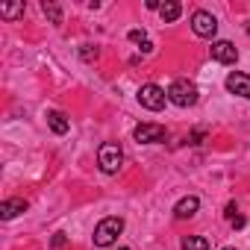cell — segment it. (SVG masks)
I'll return each instance as SVG.
<instances>
[{
	"label": "cell",
	"instance_id": "obj_1",
	"mask_svg": "<svg viewBox=\"0 0 250 250\" xmlns=\"http://www.w3.org/2000/svg\"><path fill=\"white\" fill-rule=\"evenodd\" d=\"M121 232H124V218H118V215L103 218V221L94 227V247H97V250L112 247V244L118 241V235H121Z\"/></svg>",
	"mask_w": 250,
	"mask_h": 250
},
{
	"label": "cell",
	"instance_id": "obj_2",
	"mask_svg": "<svg viewBox=\"0 0 250 250\" xmlns=\"http://www.w3.org/2000/svg\"><path fill=\"white\" fill-rule=\"evenodd\" d=\"M168 100H171L174 106H180V109H188V106L197 103V85H194L191 80H186V77H177V80L168 85Z\"/></svg>",
	"mask_w": 250,
	"mask_h": 250
},
{
	"label": "cell",
	"instance_id": "obj_3",
	"mask_svg": "<svg viewBox=\"0 0 250 250\" xmlns=\"http://www.w3.org/2000/svg\"><path fill=\"white\" fill-rule=\"evenodd\" d=\"M97 165H100L103 174H118L121 165H124V150H121V145H118V142L100 145V150H97Z\"/></svg>",
	"mask_w": 250,
	"mask_h": 250
},
{
	"label": "cell",
	"instance_id": "obj_4",
	"mask_svg": "<svg viewBox=\"0 0 250 250\" xmlns=\"http://www.w3.org/2000/svg\"><path fill=\"white\" fill-rule=\"evenodd\" d=\"M139 103L147 109V112H162L165 109V103H168V91L165 88H159L156 83H145L142 88H139Z\"/></svg>",
	"mask_w": 250,
	"mask_h": 250
},
{
	"label": "cell",
	"instance_id": "obj_5",
	"mask_svg": "<svg viewBox=\"0 0 250 250\" xmlns=\"http://www.w3.org/2000/svg\"><path fill=\"white\" fill-rule=\"evenodd\" d=\"M191 30H194L197 39H215V33H218V21H215L212 12L197 9V12L191 15Z\"/></svg>",
	"mask_w": 250,
	"mask_h": 250
},
{
	"label": "cell",
	"instance_id": "obj_6",
	"mask_svg": "<svg viewBox=\"0 0 250 250\" xmlns=\"http://www.w3.org/2000/svg\"><path fill=\"white\" fill-rule=\"evenodd\" d=\"M133 136H136V142H139V145H156V142H165L168 130L162 127V124L145 121V124H139V127L133 130Z\"/></svg>",
	"mask_w": 250,
	"mask_h": 250
},
{
	"label": "cell",
	"instance_id": "obj_7",
	"mask_svg": "<svg viewBox=\"0 0 250 250\" xmlns=\"http://www.w3.org/2000/svg\"><path fill=\"white\" fill-rule=\"evenodd\" d=\"M224 85H227V91H229V94H235V97H244V100H250V74L232 71V74H227Z\"/></svg>",
	"mask_w": 250,
	"mask_h": 250
},
{
	"label": "cell",
	"instance_id": "obj_8",
	"mask_svg": "<svg viewBox=\"0 0 250 250\" xmlns=\"http://www.w3.org/2000/svg\"><path fill=\"white\" fill-rule=\"evenodd\" d=\"M209 53H212V59L215 62H221V65H235L238 62V50H235V44L232 42H212V47H209Z\"/></svg>",
	"mask_w": 250,
	"mask_h": 250
},
{
	"label": "cell",
	"instance_id": "obj_9",
	"mask_svg": "<svg viewBox=\"0 0 250 250\" xmlns=\"http://www.w3.org/2000/svg\"><path fill=\"white\" fill-rule=\"evenodd\" d=\"M197 209H200V197L188 194V197L177 200V206H174V218H180V221H186V218H194V215H197Z\"/></svg>",
	"mask_w": 250,
	"mask_h": 250
},
{
	"label": "cell",
	"instance_id": "obj_10",
	"mask_svg": "<svg viewBox=\"0 0 250 250\" xmlns=\"http://www.w3.org/2000/svg\"><path fill=\"white\" fill-rule=\"evenodd\" d=\"M21 212H27V200L24 197H9V200L0 203V218H3V221H12Z\"/></svg>",
	"mask_w": 250,
	"mask_h": 250
},
{
	"label": "cell",
	"instance_id": "obj_11",
	"mask_svg": "<svg viewBox=\"0 0 250 250\" xmlns=\"http://www.w3.org/2000/svg\"><path fill=\"white\" fill-rule=\"evenodd\" d=\"M47 127H50L56 136H65V133L71 130V121H68V115H65V112L50 109V112H47Z\"/></svg>",
	"mask_w": 250,
	"mask_h": 250
},
{
	"label": "cell",
	"instance_id": "obj_12",
	"mask_svg": "<svg viewBox=\"0 0 250 250\" xmlns=\"http://www.w3.org/2000/svg\"><path fill=\"white\" fill-rule=\"evenodd\" d=\"M24 0H18V3H0V18H6V21H18L24 15Z\"/></svg>",
	"mask_w": 250,
	"mask_h": 250
},
{
	"label": "cell",
	"instance_id": "obj_13",
	"mask_svg": "<svg viewBox=\"0 0 250 250\" xmlns=\"http://www.w3.org/2000/svg\"><path fill=\"white\" fill-rule=\"evenodd\" d=\"M159 15H162V21H165V24H174V21L183 15V6L177 3V0H168V3H162Z\"/></svg>",
	"mask_w": 250,
	"mask_h": 250
},
{
	"label": "cell",
	"instance_id": "obj_14",
	"mask_svg": "<svg viewBox=\"0 0 250 250\" xmlns=\"http://www.w3.org/2000/svg\"><path fill=\"white\" fill-rule=\"evenodd\" d=\"M180 247L183 250H209V238H203V235H186L180 241Z\"/></svg>",
	"mask_w": 250,
	"mask_h": 250
},
{
	"label": "cell",
	"instance_id": "obj_15",
	"mask_svg": "<svg viewBox=\"0 0 250 250\" xmlns=\"http://www.w3.org/2000/svg\"><path fill=\"white\" fill-rule=\"evenodd\" d=\"M42 12L47 15L50 24H62V9H59V3H53V0H44V3H42Z\"/></svg>",
	"mask_w": 250,
	"mask_h": 250
},
{
	"label": "cell",
	"instance_id": "obj_16",
	"mask_svg": "<svg viewBox=\"0 0 250 250\" xmlns=\"http://www.w3.org/2000/svg\"><path fill=\"white\" fill-rule=\"evenodd\" d=\"M127 39H130L133 44H147V33H145V30H130Z\"/></svg>",
	"mask_w": 250,
	"mask_h": 250
},
{
	"label": "cell",
	"instance_id": "obj_17",
	"mask_svg": "<svg viewBox=\"0 0 250 250\" xmlns=\"http://www.w3.org/2000/svg\"><path fill=\"white\" fill-rule=\"evenodd\" d=\"M80 56H83V62H94V59H97V47H94V44H83Z\"/></svg>",
	"mask_w": 250,
	"mask_h": 250
},
{
	"label": "cell",
	"instance_id": "obj_18",
	"mask_svg": "<svg viewBox=\"0 0 250 250\" xmlns=\"http://www.w3.org/2000/svg\"><path fill=\"white\" fill-rule=\"evenodd\" d=\"M203 139H206V130H194L191 136H186V142H188V145H200Z\"/></svg>",
	"mask_w": 250,
	"mask_h": 250
},
{
	"label": "cell",
	"instance_id": "obj_19",
	"mask_svg": "<svg viewBox=\"0 0 250 250\" xmlns=\"http://www.w3.org/2000/svg\"><path fill=\"white\" fill-rule=\"evenodd\" d=\"M65 241H68V235H65V232H56V235H53V241H50V247H53V250H59V247H65Z\"/></svg>",
	"mask_w": 250,
	"mask_h": 250
},
{
	"label": "cell",
	"instance_id": "obj_20",
	"mask_svg": "<svg viewBox=\"0 0 250 250\" xmlns=\"http://www.w3.org/2000/svg\"><path fill=\"white\" fill-rule=\"evenodd\" d=\"M235 212H238V209H235V203H227V212H224V215H227L229 221H235V218H238Z\"/></svg>",
	"mask_w": 250,
	"mask_h": 250
},
{
	"label": "cell",
	"instance_id": "obj_21",
	"mask_svg": "<svg viewBox=\"0 0 250 250\" xmlns=\"http://www.w3.org/2000/svg\"><path fill=\"white\" fill-rule=\"evenodd\" d=\"M229 224H232L235 229H241V227H244V215H238V218H235V221H229Z\"/></svg>",
	"mask_w": 250,
	"mask_h": 250
},
{
	"label": "cell",
	"instance_id": "obj_22",
	"mask_svg": "<svg viewBox=\"0 0 250 250\" xmlns=\"http://www.w3.org/2000/svg\"><path fill=\"white\" fill-rule=\"evenodd\" d=\"M221 250H235V247H221Z\"/></svg>",
	"mask_w": 250,
	"mask_h": 250
},
{
	"label": "cell",
	"instance_id": "obj_23",
	"mask_svg": "<svg viewBox=\"0 0 250 250\" xmlns=\"http://www.w3.org/2000/svg\"><path fill=\"white\" fill-rule=\"evenodd\" d=\"M118 250H130V247H118Z\"/></svg>",
	"mask_w": 250,
	"mask_h": 250
},
{
	"label": "cell",
	"instance_id": "obj_24",
	"mask_svg": "<svg viewBox=\"0 0 250 250\" xmlns=\"http://www.w3.org/2000/svg\"><path fill=\"white\" fill-rule=\"evenodd\" d=\"M247 33H250V24H247Z\"/></svg>",
	"mask_w": 250,
	"mask_h": 250
}]
</instances>
